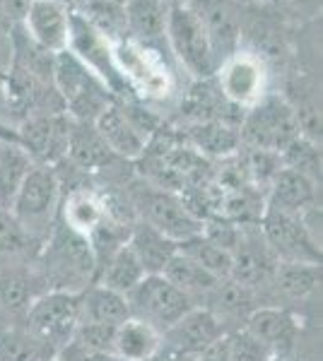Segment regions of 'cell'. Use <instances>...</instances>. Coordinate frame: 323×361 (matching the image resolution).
<instances>
[{
  "label": "cell",
  "mask_w": 323,
  "mask_h": 361,
  "mask_svg": "<svg viewBox=\"0 0 323 361\" xmlns=\"http://www.w3.org/2000/svg\"><path fill=\"white\" fill-rule=\"evenodd\" d=\"M126 318H131L126 296L119 292L92 284L80 294V323H97V325H121Z\"/></svg>",
  "instance_id": "83f0119b"
},
{
  "label": "cell",
  "mask_w": 323,
  "mask_h": 361,
  "mask_svg": "<svg viewBox=\"0 0 323 361\" xmlns=\"http://www.w3.org/2000/svg\"><path fill=\"white\" fill-rule=\"evenodd\" d=\"M41 246L13 217L10 209H0V265L34 263Z\"/></svg>",
  "instance_id": "1f68e13d"
},
{
  "label": "cell",
  "mask_w": 323,
  "mask_h": 361,
  "mask_svg": "<svg viewBox=\"0 0 323 361\" xmlns=\"http://www.w3.org/2000/svg\"><path fill=\"white\" fill-rule=\"evenodd\" d=\"M54 87L68 118L82 123H95L104 109L116 102L109 87L68 49L56 54Z\"/></svg>",
  "instance_id": "3957f363"
},
{
  "label": "cell",
  "mask_w": 323,
  "mask_h": 361,
  "mask_svg": "<svg viewBox=\"0 0 323 361\" xmlns=\"http://www.w3.org/2000/svg\"><path fill=\"white\" fill-rule=\"evenodd\" d=\"M111 3H119V5H123V3H126V0H111Z\"/></svg>",
  "instance_id": "f6af8a7d"
},
{
  "label": "cell",
  "mask_w": 323,
  "mask_h": 361,
  "mask_svg": "<svg viewBox=\"0 0 323 361\" xmlns=\"http://www.w3.org/2000/svg\"><path fill=\"white\" fill-rule=\"evenodd\" d=\"M34 161L15 140L0 137V209H10Z\"/></svg>",
  "instance_id": "f1b7e54d"
},
{
  "label": "cell",
  "mask_w": 323,
  "mask_h": 361,
  "mask_svg": "<svg viewBox=\"0 0 323 361\" xmlns=\"http://www.w3.org/2000/svg\"><path fill=\"white\" fill-rule=\"evenodd\" d=\"M275 270H278V258L263 241L258 224L244 226L239 243L232 250V272L227 279L256 294H266L273 289Z\"/></svg>",
  "instance_id": "4fadbf2b"
},
{
  "label": "cell",
  "mask_w": 323,
  "mask_h": 361,
  "mask_svg": "<svg viewBox=\"0 0 323 361\" xmlns=\"http://www.w3.org/2000/svg\"><path fill=\"white\" fill-rule=\"evenodd\" d=\"M164 42L140 44L133 39H123L114 44V63L119 70L128 97L135 102H167L174 94V73L169 66V49Z\"/></svg>",
  "instance_id": "7a4b0ae2"
},
{
  "label": "cell",
  "mask_w": 323,
  "mask_h": 361,
  "mask_svg": "<svg viewBox=\"0 0 323 361\" xmlns=\"http://www.w3.org/2000/svg\"><path fill=\"white\" fill-rule=\"evenodd\" d=\"M189 5L201 17L217 58V66H222L229 56H234L242 49L244 8L234 0H189Z\"/></svg>",
  "instance_id": "9a60e30c"
},
{
  "label": "cell",
  "mask_w": 323,
  "mask_h": 361,
  "mask_svg": "<svg viewBox=\"0 0 323 361\" xmlns=\"http://www.w3.org/2000/svg\"><path fill=\"white\" fill-rule=\"evenodd\" d=\"M268 361H292L290 357H283V354H270Z\"/></svg>",
  "instance_id": "ee69618b"
},
{
  "label": "cell",
  "mask_w": 323,
  "mask_h": 361,
  "mask_svg": "<svg viewBox=\"0 0 323 361\" xmlns=\"http://www.w3.org/2000/svg\"><path fill=\"white\" fill-rule=\"evenodd\" d=\"M176 118H179V128L205 123V121H227V123L239 126L244 118V111L232 106L222 97L215 78H210V80H191V85L186 87L184 97H181Z\"/></svg>",
  "instance_id": "2e32d148"
},
{
  "label": "cell",
  "mask_w": 323,
  "mask_h": 361,
  "mask_svg": "<svg viewBox=\"0 0 323 361\" xmlns=\"http://www.w3.org/2000/svg\"><path fill=\"white\" fill-rule=\"evenodd\" d=\"M196 361H229L227 335H225V337H220L217 342H213L210 347H205L203 352L196 357Z\"/></svg>",
  "instance_id": "60d3db41"
},
{
  "label": "cell",
  "mask_w": 323,
  "mask_h": 361,
  "mask_svg": "<svg viewBox=\"0 0 323 361\" xmlns=\"http://www.w3.org/2000/svg\"><path fill=\"white\" fill-rule=\"evenodd\" d=\"M70 118L66 114L29 116L15 130V142L29 154L34 164L56 166L68 152Z\"/></svg>",
  "instance_id": "7c38bea8"
},
{
  "label": "cell",
  "mask_w": 323,
  "mask_h": 361,
  "mask_svg": "<svg viewBox=\"0 0 323 361\" xmlns=\"http://www.w3.org/2000/svg\"><path fill=\"white\" fill-rule=\"evenodd\" d=\"M268 10H273L280 20L302 25L307 20H314L321 13V0H263Z\"/></svg>",
  "instance_id": "f35d334b"
},
{
  "label": "cell",
  "mask_w": 323,
  "mask_h": 361,
  "mask_svg": "<svg viewBox=\"0 0 323 361\" xmlns=\"http://www.w3.org/2000/svg\"><path fill=\"white\" fill-rule=\"evenodd\" d=\"M244 147L266 149V152L280 154L295 137L302 135L295 104H290L280 94H268L244 111L239 123Z\"/></svg>",
  "instance_id": "8992f818"
},
{
  "label": "cell",
  "mask_w": 323,
  "mask_h": 361,
  "mask_svg": "<svg viewBox=\"0 0 323 361\" xmlns=\"http://www.w3.org/2000/svg\"><path fill=\"white\" fill-rule=\"evenodd\" d=\"M268 63L244 49L229 56L215 73V82L222 97L242 111L251 109L268 94Z\"/></svg>",
  "instance_id": "8fae6325"
},
{
  "label": "cell",
  "mask_w": 323,
  "mask_h": 361,
  "mask_svg": "<svg viewBox=\"0 0 323 361\" xmlns=\"http://www.w3.org/2000/svg\"><path fill=\"white\" fill-rule=\"evenodd\" d=\"M280 164L302 173L311 180H321V142L299 135L280 152Z\"/></svg>",
  "instance_id": "d590c367"
},
{
  "label": "cell",
  "mask_w": 323,
  "mask_h": 361,
  "mask_svg": "<svg viewBox=\"0 0 323 361\" xmlns=\"http://www.w3.org/2000/svg\"><path fill=\"white\" fill-rule=\"evenodd\" d=\"M56 352L32 335L25 325L0 330V361H49Z\"/></svg>",
  "instance_id": "836d02e7"
},
{
  "label": "cell",
  "mask_w": 323,
  "mask_h": 361,
  "mask_svg": "<svg viewBox=\"0 0 323 361\" xmlns=\"http://www.w3.org/2000/svg\"><path fill=\"white\" fill-rule=\"evenodd\" d=\"M49 361H58V359H49Z\"/></svg>",
  "instance_id": "bcb514c9"
},
{
  "label": "cell",
  "mask_w": 323,
  "mask_h": 361,
  "mask_svg": "<svg viewBox=\"0 0 323 361\" xmlns=\"http://www.w3.org/2000/svg\"><path fill=\"white\" fill-rule=\"evenodd\" d=\"M164 42H167L169 54L191 75V80L215 78L220 66H217V58L201 17L196 15L191 5H172L169 8Z\"/></svg>",
  "instance_id": "5b68a950"
},
{
  "label": "cell",
  "mask_w": 323,
  "mask_h": 361,
  "mask_svg": "<svg viewBox=\"0 0 323 361\" xmlns=\"http://www.w3.org/2000/svg\"><path fill=\"white\" fill-rule=\"evenodd\" d=\"M150 361H196V357H191V354H186V352H179V349H174L162 342L160 349H157V354Z\"/></svg>",
  "instance_id": "b9f144b4"
},
{
  "label": "cell",
  "mask_w": 323,
  "mask_h": 361,
  "mask_svg": "<svg viewBox=\"0 0 323 361\" xmlns=\"http://www.w3.org/2000/svg\"><path fill=\"white\" fill-rule=\"evenodd\" d=\"M22 325L58 354L80 325V294L49 289L29 306Z\"/></svg>",
  "instance_id": "30bf717a"
},
{
  "label": "cell",
  "mask_w": 323,
  "mask_h": 361,
  "mask_svg": "<svg viewBox=\"0 0 323 361\" xmlns=\"http://www.w3.org/2000/svg\"><path fill=\"white\" fill-rule=\"evenodd\" d=\"M227 335V325L215 316L210 308L193 306L189 313H184L172 328L162 333V342L179 352H186L191 357H198L205 347H210L220 337Z\"/></svg>",
  "instance_id": "ac0fdd59"
},
{
  "label": "cell",
  "mask_w": 323,
  "mask_h": 361,
  "mask_svg": "<svg viewBox=\"0 0 323 361\" xmlns=\"http://www.w3.org/2000/svg\"><path fill=\"white\" fill-rule=\"evenodd\" d=\"M73 342L80 347L90 349L102 357H114L111 345H114V328L111 325H97V323H80L73 335Z\"/></svg>",
  "instance_id": "74e56055"
},
{
  "label": "cell",
  "mask_w": 323,
  "mask_h": 361,
  "mask_svg": "<svg viewBox=\"0 0 323 361\" xmlns=\"http://www.w3.org/2000/svg\"><path fill=\"white\" fill-rule=\"evenodd\" d=\"M61 202H63V190H61V180L56 176V169L34 164L32 171L27 173L10 212L20 222L22 229L39 246H44V241L51 236V231H54V226L58 222Z\"/></svg>",
  "instance_id": "277c9868"
},
{
  "label": "cell",
  "mask_w": 323,
  "mask_h": 361,
  "mask_svg": "<svg viewBox=\"0 0 323 361\" xmlns=\"http://www.w3.org/2000/svg\"><path fill=\"white\" fill-rule=\"evenodd\" d=\"M258 229L278 263L321 265V238L309 229L304 214H290L266 205Z\"/></svg>",
  "instance_id": "ba28073f"
},
{
  "label": "cell",
  "mask_w": 323,
  "mask_h": 361,
  "mask_svg": "<svg viewBox=\"0 0 323 361\" xmlns=\"http://www.w3.org/2000/svg\"><path fill=\"white\" fill-rule=\"evenodd\" d=\"M126 301L131 308V316L152 325L157 333L172 328L176 320L196 306L191 296L174 287L164 275H145L126 294Z\"/></svg>",
  "instance_id": "9c48e42d"
},
{
  "label": "cell",
  "mask_w": 323,
  "mask_h": 361,
  "mask_svg": "<svg viewBox=\"0 0 323 361\" xmlns=\"http://www.w3.org/2000/svg\"><path fill=\"white\" fill-rule=\"evenodd\" d=\"M266 205L290 214H304L319 207V183L292 169L280 166L266 190Z\"/></svg>",
  "instance_id": "603a6c76"
},
{
  "label": "cell",
  "mask_w": 323,
  "mask_h": 361,
  "mask_svg": "<svg viewBox=\"0 0 323 361\" xmlns=\"http://www.w3.org/2000/svg\"><path fill=\"white\" fill-rule=\"evenodd\" d=\"M13 22L0 15V80H5L13 63Z\"/></svg>",
  "instance_id": "ab89813d"
},
{
  "label": "cell",
  "mask_w": 323,
  "mask_h": 361,
  "mask_svg": "<svg viewBox=\"0 0 323 361\" xmlns=\"http://www.w3.org/2000/svg\"><path fill=\"white\" fill-rule=\"evenodd\" d=\"M162 345V333L138 318H126L114 328V352L116 361H150Z\"/></svg>",
  "instance_id": "484cf974"
},
{
  "label": "cell",
  "mask_w": 323,
  "mask_h": 361,
  "mask_svg": "<svg viewBox=\"0 0 323 361\" xmlns=\"http://www.w3.org/2000/svg\"><path fill=\"white\" fill-rule=\"evenodd\" d=\"M131 207L138 222L150 224L160 234L181 243L186 238L201 234L203 222L186 207L179 193L157 188V185H138L131 193Z\"/></svg>",
  "instance_id": "52a82bcc"
},
{
  "label": "cell",
  "mask_w": 323,
  "mask_h": 361,
  "mask_svg": "<svg viewBox=\"0 0 323 361\" xmlns=\"http://www.w3.org/2000/svg\"><path fill=\"white\" fill-rule=\"evenodd\" d=\"M109 214L111 212L107 207V200H104V193L85 185V188H75V190L63 193L58 219L66 226H70L73 231L90 238L92 231H95Z\"/></svg>",
  "instance_id": "cb8c5ba5"
},
{
  "label": "cell",
  "mask_w": 323,
  "mask_h": 361,
  "mask_svg": "<svg viewBox=\"0 0 323 361\" xmlns=\"http://www.w3.org/2000/svg\"><path fill=\"white\" fill-rule=\"evenodd\" d=\"M128 248L135 253L138 263L143 265L145 275H162L169 260L176 255L179 243H174L172 238L160 234L157 229H152L145 222H135L128 236Z\"/></svg>",
  "instance_id": "4316f807"
},
{
  "label": "cell",
  "mask_w": 323,
  "mask_h": 361,
  "mask_svg": "<svg viewBox=\"0 0 323 361\" xmlns=\"http://www.w3.org/2000/svg\"><path fill=\"white\" fill-rule=\"evenodd\" d=\"M162 275L167 277L174 287H179L186 296H191L196 306L203 304L205 296H208L217 287V284L222 282V279L213 277L210 272H205L201 265L193 263L191 258L181 255L179 250H176V255L167 263Z\"/></svg>",
  "instance_id": "4dcf8cb0"
},
{
  "label": "cell",
  "mask_w": 323,
  "mask_h": 361,
  "mask_svg": "<svg viewBox=\"0 0 323 361\" xmlns=\"http://www.w3.org/2000/svg\"><path fill=\"white\" fill-rule=\"evenodd\" d=\"M227 349H229V361H268L270 349L258 342L249 330L234 328L227 330Z\"/></svg>",
  "instance_id": "8d00e7d4"
},
{
  "label": "cell",
  "mask_w": 323,
  "mask_h": 361,
  "mask_svg": "<svg viewBox=\"0 0 323 361\" xmlns=\"http://www.w3.org/2000/svg\"><path fill=\"white\" fill-rule=\"evenodd\" d=\"M70 3L73 0H32L22 20V29L46 51L61 54L68 49L70 13H73Z\"/></svg>",
  "instance_id": "e0dca14e"
},
{
  "label": "cell",
  "mask_w": 323,
  "mask_h": 361,
  "mask_svg": "<svg viewBox=\"0 0 323 361\" xmlns=\"http://www.w3.org/2000/svg\"><path fill=\"white\" fill-rule=\"evenodd\" d=\"M172 5L167 0H126L123 15H126L128 39L140 44L164 42V29Z\"/></svg>",
  "instance_id": "d4e9b609"
},
{
  "label": "cell",
  "mask_w": 323,
  "mask_h": 361,
  "mask_svg": "<svg viewBox=\"0 0 323 361\" xmlns=\"http://www.w3.org/2000/svg\"><path fill=\"white\" fill-rule=\"evenodd\" d=\"M143 277H145L143 265L138 263L135 253L126 243V246H121L107 263L99 267L95 284H102V287L111 289V292H119L126 296Z\"/></svg>",
  "instance_id": "d6a6232c"
},
{
  "label": "cell",
  "mask_w": 323,
  "mask_h": 361,
  "mask_svg": "<svg viewBox=\"0 0 323 361\" xmlns=\"http://www.w3.org/2000/svg\"><path fill=\"white\" fill-rule=\"evenodd\" d=\"M95 128L99 135L107 142V147L123 161H138L145 152L148 135L133 123V118L126 114V109L119 102H114L102 111V116L95 121Z\"/></svg>",
  "instance_id": "44dd1931"
},
{
  "label": "cell",
  "mask_w": 323,
  "mask_h": 361,
  "mask_svg": "<svg viewBox=\"0 0 323 361\" xmlns=\"http://www.w3.org/2000/svg\"><path fill=\"white\" fill-rule=\"evenodd\" d=\"M176 130L181 140L205 161H225L242 149L239 126L227 123V121H205V123L181 126Z\"/></svg>",
  "instance_id": "ffe728a7"
},
{
  "label": "cell",
  "mask_w": 323,
  "mask_h": 361,
  "mask_svg": "<svg viewBox=\"0 0 323 361\" xmlns=\"http://www.w3.org/2000/svg\"><path fill=\"white\" fill-rule=\"evenodd\" d=\"M319 263H278L273 277V292L287 301H304L319 289Z\"/></svg>",
  "instance_id": "f546056e"
},
{
  "label": "cell",
  "mask_w": 323,
  "mask_h": 361,
  "mask_svg": "<svg viewBox=\"0 0 323 361\" xmlns=\"http://www.w3.org/2000/svg\"><path fill=\"white\" fill-rule=\"evenodd\" d=\"M237 5H242V8H249V5H258V3H263V0H234Z\"/></svg>",
  "instance_id": "7bdbcfd3"
},
{
  "label": "cell",
  "mask_w": 323,
  "mask_h": 361,
  "mask_svg": "<svg viewBox=\"0 0 323 361\" xmlns=\"http://www.w3.org/2000/svg\"><path fill=\"white\" fill-rule=\"evenodd\" d=\"M244 330H249L258 342H263L270 354L290 357L299 340V320L285 306H258L246 316Z\"/></svg>",
  "instance_id": "d6986e66"
},
{
  "label": "cell",
  "mask_w": 323,
  "mask_h": 361,
  "mask_svg": "<svg viewBox=\"0 0 323 361\" xmlns=\"http://www.w3.org/2000/svg\"><path fill=\"white\" fill-rule=\"evenodd\" d=\"M179 253L191 258L196 265H201L205 272H210L217 279H227L232 272V253L217 246L203 234H196L179 243Z\"/></svg>",
  "instance_id": "e575fe53"
},
{
  "label": "cell",
  "mask_w": 323,
  "mask_h": 361,
  "mask_svg": "<svg viewBox=\"0 0 323 361\" xmlns=\"http://www.w3.org/2000/svg\"><path fill=\"white\" fill-rule=\"evenodd\" d=\"M49 292L34 263L0 265V330L25 323L29 306Z\"/></svg>",
  "instance_id": "5bb4252c"
},
{
  "label": "cell",
  "mask_w": 323,
  "mask_h": 361,
  "mask_svg": "<svg viewBox=\"0 0 323 361\" xmlns=\"http://www.w3.org/2000/svg\"><path fill=\"white\" fill-rule=\"evenodd\" d=\"M66 161L85 176H95V173L109 171L114 161H119V157H114V152L107 147L95 123H82V121L70 118Z\"/></svg>",
  "instance_id": "7402d4cb"
},
{
  "label": "cell",
  "mask_w": 323,
  "mask_h": 361,
  "mask_svg": "<svg viewBox=\"0 0 323 361\" xmlns=\"http://www.w3.org/2000/svg\"><path fill=\"white\" fill-rule=\"evenodd\" d=\"M39 277L46 289L82 294L97 282V258L90 241L58 219L51 236L44 241L37 260Z\"/></svg>",
  "instance_id": "6da1fadb"
}]
</instances>
